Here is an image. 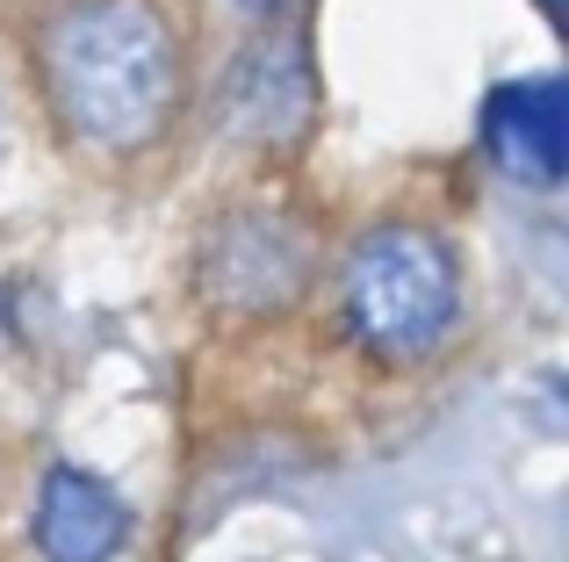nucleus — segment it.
I'll return each instance as SVG.
<instances>
[{
	"label": "nucleus",
	"mask_w": 569,
	"mask_h": 562,
	"mask_svg": "<svg viewBox=\"0 0 569 562\" xmlns=\"http://www.w3.org/2000/svg\"><path fill=\"white\" fill-rule=\"evenodd\" d=\"M43 87L87 144L130 152L173 109V37L144 0H72L43 37Z\"/></svg>",
	"instance_id": "f257e3e1"
},
{
	"label": "nucleus",
	"mask_w": 569,
	"mask_h": 562,
	"mask_svg": "<svg viewBox=\"0 0 569 562\" xmlns=\"http://www.w3.org/2000/svg\"><path fill=\"white\" fill-rule=\"evenodd\" d=\"M455 295H461L455 260L432 231H411V224L368 231L347 260V318L389 361L440 347L447 324H455Z\"/></svg>",
	"instance_id": "f03ea898"
},
{
	"label": "nucleus",
	"mask_w": 569,
	"mask_h": 562,
	"mask_svg": "<svg viewBox=\"0 0 569 562\" xmlns=\"http://www.w3.org/2000/svg\"><path fill=\"white\" fill-rule=\"evenodd\" d=\"M303 281H310V239L289 217L238 210L209 231L202 289L217 295L223 310H274V303H289V295H303Z\"/></svg>",
	"instance_id": "7ed1b4c3"
},
{
	"label": "nucleus",
	"mask_w": 569,
	"mask_h": 562,
	"mask_svg": "<svg viewBox=\"0 0 569 562\" xmlns=\"http://www.w3.org/2000/svg\"><path fill=\"white\" fill-rule=\"evenodd\" d=\"M490 152L512 181L527 188H556L562 159H569V87L562 80H512L490 94L483 109Z\"/></svg>",
	"instance_id": "20e7f679"
},
{
	"label": "nucleus",
	"mask_w": 569,
	"mask_h": 562,
	"mask_svg": "<svg viewBox=\"0 0 569 562\" xmlns=\"http://www.w3.org/2000/svg\"><path fill=\"white\" fill-rule=\"evenodd\" d=\"M130 541V512L87 469H51L37 491V549L51 562H109Z\"/></svg>",
	"instance_id": "39448f33"
},
{
	"label": "nucleus",
	"mask_w": 569,
	"mask_h": 562,
	"mask_svg": "<svg viewBox=\"0 0 569 562\" xmlns=\"http://www.w3.org/2000/svg\"><path fill=\"white\" fill-rule=\"evenodd\" d=\"M246 8H267V0H246Z\"/></svg>",
	"instance_id": "423d86ee"
}]
</instances>
